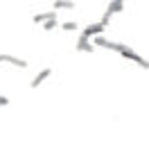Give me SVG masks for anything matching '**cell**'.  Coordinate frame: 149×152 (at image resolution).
Listing matches in <instances>:
<instances>
[{
	"instance_id": "cell-1",
	"label": "cell",
	"mask_w": 149,
	"mask_h": 152,
	"mask_svg": "<svg viewBox=\"0 0 149 152\" xmlns=\"http://www.w3.org/2000/svg\"><path fill=\"white\" fill-rule=\"evenodd\" d=\"M120 55V57H124V59H129V61H133V64H138L140 68H149V61L145 57H140L136 50H131L129 45H124V43H118V50H115Z\"/></svg>"
},
{
	"instance_id": "cell-2",
	"label": "cell",
	"mask_w": 149,
	"mask_h": 152,
	"mask_svg": "<svg viewBox=\"0 0 149 152\" xmlns=\"http://www.w3.org/2000/svg\"><path fill=\"white\" fill-rule=\"evenodd\" d=\"M0 64H12L16 68H27L30 64L25 61L23 57H16V55H7V52H0Z\"/></svg>"
},
{
	"instance_id": "cell-3",
	"label": "cell",
	"mask_w": 149,
	"mask_h": 152,
	"mask_svg": "<svg viewBox=\"0 0 149 152\" xmlns=\"http://www.w3.org/2000/svg\"><path fill=\"white\" fill-rule=\"evenodd\" d=\"M74 50H79V52H93V50H95L93 39H88V37H84V34H79L77 43H74Z\"/></svg>"
},
{
	"instance_id": "cell-4",
	"label": "cell",
	"mask_w": 149,
	"mask_h": 152,
	"mask_svg": "<svg viewBox=\"0 0 149 152\" xmlns=\"http://www.w3.org/2000/svg\"><path fill=\"white\" fill-rule=\"evenodd\" d=\"M104 30L106 27L102 25V23H90V25H86L84 30H81V34L88 37V39H95V37H99V34H104Z\"/></svg>"
},
{
	"instance_id": "cell-5",
	"label": "cell",
	"mask_w": 149,
	"mask_h": 152,
	"mask_svg": "<svg viewBox=\"0 0 149 152\" xmlns=\"http://www.w3.org/2000/svg\"><path fill=\"white\" fill-rule=\"evenodd\" d=\"M50 18H56V9H50V12H38V14H34V16H32V20H34L36 25H43L45 20H50Z\"/></svg>"
},
{
	"instance_id": "cell-6",
	"label": "cell",
	"mask_w": 149,
	"mask_h": 152,
	"mask_svg": "<svg viewBox=\"0 0 149 152\" xmlns=\"http://www.w3.org/2000/svg\"><path fill=\"white\" fill-rule=\"evenodd\" d=\"M50 75H52V68H43L41 73H36V75H34V80L30 82V86H32V89H38V84H43Z\"/></svg>"
},
{
	"instance_id": "cell-7",
	"label": "cell",
	"mask_w": 149,
	"mask_h": 152,
	"mask_svg": "<svg viewBox=\"0 0 149 152\" xmlns=\"http://www.w3.org/2000/svg\"><path fill=\"white\" fill-rule=\"evenodd\" d=\"M124 9V0H111L108 2V12L111 14H120Z\"/></svg>"
},
{
	"instance_id": "cell-8",
	"label": "cell",
	"mask_w": 149,
	"mask_h": 152,
	"mask_svg": "<svg viewBox=\"0 0 149 152\" xmlns=\"http://www.w3.org/2000/svg\"><path fill=\"white\" fill-rule=\"evenodd\" d=\"M54 9H74L72 0H54Z\"/></svg>"
},
{
	"instance_id": "cell-9",
	"label": "cell",
	"mask_w": 149,
	"mask_h": 152,
	"mask_svg": "<svg viewBox=\"0 0 149 152\" xmlns=\"http://www.w3.org/2000/svg\"><path fill=\"white\" fill-rule=\"evenodd\" d=\"M56 25H59V20H56V18H50V20H45V23H43L41 27H43L45 32H52V30H54Z\"/></svg>"
},
{
	"instance_id": "cell-10",
	"label": "cell",
	"mask_w": 149,
	"mask_h": 152,
	"mask_svg": "<svg viewBox=\"0 0 149 152\" xmlns=\"http://www.w3.org/2000/svg\"><path fill=\"white\" fill-rule=\"evenodd\" d=\"M77 23H74V20H66V23H61V30H66V32H74L77 30Z\"/></svg>"
},
{
	"instance_id": "cell-11",
	"label": "cell",
	"mask_w": 149,
	"mask_h": 152,
	"mask_svg": "<svg viewBox=\"0 0 149 152\" xmlns=\"http://www.w3.org/2000/svg\"><path fill=\"white\" fill-rule=\"evenodd\" d=\"M111 16H113V14L111 12H108V9H106V12H104V16H102V20H99V23H102V25H108V23H111Z\"/></svg>"
},
{
	"instance_id": "cell-12",
	"label": "cell",
	"mask_w": 149,
	"mask_h": 152,
	"mask_svg": "<svg viewBox=\"0 0 149 152\" xmlns=\"http://www.w3.org/2000/svg\"><path fill=\"white\" fill-rule=\"evenodd\" d=\"M7 104H9V98H7V95H0V109L7 107Z\"/></svg>"
}]
</instances>
